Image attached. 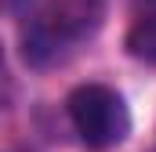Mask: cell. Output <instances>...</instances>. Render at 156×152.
<instances>
[{"label":"cell","instance_id":"cell-1","mask_svg":"<svg viewBox=\"0 0 156 152\" xmlns=\"http://www.w3.org/2000/svg\"><path fill=\"white\" fill-rule=\"evenodd\" d=\"M66 112L87 149H113L131 134V109L105 83H80L66 98Z\"/></svg>","mask_w":156,"mask_h":152},{"label":"cell","instance_id":"cell-2","mask_svg":"<svg viewBox=\"0 0 156 152\" xmlns=\"http://www.w3.org/2000/svg\"><path fill=\"white\" fill-rule=\"evenodd\" d=\"M40 22L62 40L66 47L91 36L105 18V0H47L37 15Z\"/></svg>","mask_w":156,"mask_h":152},{"label":"cell","instance_id":"cell-3","mask_svg":"<svg viewBox=\"0 0 156 152\" xmlns=\"http://www.w3.org/2000/svg\"><path fill=\"white\" fill-rule=\"evenodd\" d=\"M123 47H127L131 58H138L145 65H156V11L131 15V29L123 36Z\"/></svg>","mask_w":156,"mask_h":152},{"label":"cell","instance_id":"cell-4","mask_svg":"<svg viewBox=\"0 0 156 152\" xmlns=\"http://www.w3.org/2000/svg\"><path fill=\"white\" fill-rule=\"evenodd\" d=\"M18 4H26V0H0V11L4 7H18Z\"/></svg>","mask_w":156,"mask_h":152},{"label":"cell","instance_id":"cell-5","mask_svg":"<svg viewBox=\"0 0 156 152\" xmlns=\"http://www.w3.org/2000/svg\"><path fill=\"white\" fill-rule=\"evenodd\" d=\"M0 76H4V47H0Z\"/></svg>","mask_w":156,"mask_h":152}]
</instances>
